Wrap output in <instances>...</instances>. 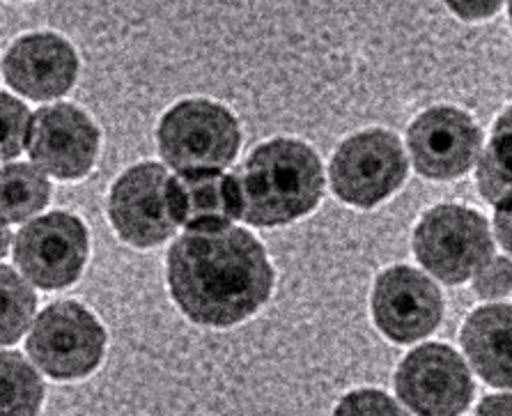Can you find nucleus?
Here are the masks:
<instances>
[{
  "label": "nucleus",
  "instance_id": "obj_1",
  "mask_svg": "<svg viewBox=\"0 0 512 416\" xmlns=\"http://www.w3.org/2000/svg\"><path fill=\"white\" fill-rule=\"evenodd\" d=\"M170 295L186 318L205 327H232L267 304L274 267L265 246L244 228L186 230L170 246Z\"/></svg>",
  "mask_w": 512,
  "mask_h": 416
},
{
  "label": "nucleus",
  "instance_id": "obj_2",
  "mask_svg": "<svg viewBox=\"0 0 512 416\" xmlns=\"http://www.w3.org/2000/svg\"><path fill=\"white\" fill-rule=\"evenodd\" d=\"M230 180L239 219L258 228L287 226L306 217L324 194L322 161L297 138H274L258 145Z\"/></svg>",
  "mask_w": 512,
  "mask_h": 416
},
{
  "label": "nucleus",
  "instance_id": "obj_3",
  "mask_svg": "<svg viewBox=\"0 0 512 416\" xmlns=\"http://www.w3.org/2000/svg\"><path fill=\"white\" fill-rule=\"evenodd\" d=\"M159 154L175 171H221L242 145V129L226 106L212 99H184L159 122Z\"/></svg>",
  "mask_w": 512,
  "mask_h": 416
},
{
  "label": "nucleus",
  "instance_id": "obj_4",
  "mask_svg": "<svg viewBox=\"0 0 512 416\" xmlns=\"http://www.w3.org/2000/svg\"><path fill=\"white\" fill-rule=\"evenodd\" d=\"M490 223L471 207L437 205L414 228V253L432 276L448 285L469 281L492 258Z\"/></svg>",
  "mask_w": 512,
  "mask_h": 416
},
{
  "label": "nucleus",
  "instance_id": "obj_5",
  "mask_svg": "<svg viewBox=\"0 0 512 416\" xmlns=\"http://www.w3.org/2000/svg\"><path fill=\"white\" fill-rule=\"evenodd\" d=\"M402 141L386 129H366L340 143L331 159V187L343 203L375 207L393 196L407 177Z\"/></svg>",
  "mask_w": 512,
  "mask_h": 416
},
{
  "label": "nucleus",
  "instance_id": "obj_6",
  "mask_svg": "<svg viewBox=\"0 0 512 416\" xmlns=\"http://www.w3.org/2000/svg\"><path fill=\"white\" fill-rule=\"evenodd\" d=\"M26 348L49 377L79 380L102 364L106 331L83 304L56 302L35 320Z\"/></svg>",
  "mask_w": 512,
  "mask_h": 416
},
{
  "label": "nucleus",
  "instance_id": "obj_7",
  "mask_svg": "<svg viewBox=\"0 0 512 416\" xmlns=\"http://www.w3.org/2000/svg\"><path fill=\"white\" fill-rule=\"evenodd\" d=\"M395 394L416 416H460L471 405L473 380L453 348L425 343L402 359Z\"/></svg>",
  "mask_w": 512,
  "mask_h": 416
},
{
  "label": "nucleus",
  "instance_id": "obj_8",
  "mask_svg": "<svg viewBox=\"0 0 512 416\" xmlns=\"http://www.w3.org/2000/svg\"><path fill=\"white\" fill-rule=\"evenodd\" d=\"M14 263L37 288H67L88 263V228L67 212L35 219L17 235Z\"/></svg>",
  "mask_w": 512,
  "mask_h": 416
},
{
  "label": "nucleus",
  "instance_id": "obj_9",
  "mask_svg": "<svg viewBox=\"0 0 512 416\" xmlns=\"http://www.w3.org/2000/svg\"><path fill=\"white\" fill-rule=\"evenodd\" d=\"M407 145L416 171L428 180H455L480 157L483 132L467 111L432 106L411 122Z\"/></svg>",
  "mask_w": 512,
  "mask_h": 416
},
{
  "label": "nucleus",
  "instance_id": "obj_10",
  "mask_svg": "<svg viewBox=\"0 0 512 416\" xmlns=\"http://www.w3.org/2000/svg\"><path fill=\"white\" fill-rule=\"evenodd\" d=\"M108 219L120 240L138 249L166 242L177 228L168 205L166 168L147 161L124 171L108 196Z\"/></svg>",
  "mask_w": 512,
  "mask_h": 416
},
{
  "label": "nucleus",
  "instance_id": "obj_11",
  "mask_svg": "<svg viewBox=\"0 0 512 416\" xmlns=\"http://www.w3.org/2000/svg\"><path fill=\"white\" fill-rule=\"evenodd\" d=\"M26 145L37 171L58 180H81L95 166L99 129L72 104L44 106L30 118Z\"/></svg>",
  "mask_w": 512,
  "mask_h": 416
},
{
  "label": "nucleus",
  "instance_id": "obj_12",
  "mask_svg": "<svg viewBox=\"0 0 512 416\" xmlns=\"http://www.w3.org/2000/svg\"><path fill=\"white\" fill-rule=\"evenodd\" d=\"M372 318L393 343H416L439 327L444 318V297L423 272L395 265L377 276Z\"/></svg>",
  "mask_w": 512,
  "mask_h": 416
},
{
  "label": "nucleus",
  "instance_id": "obj_13",
  "mask_svg": "<svg viewBox=\"0 0 512 416\" xmlns=\"http://www.w3.org/2000/svg\"><path fill=\"white\" fill-rule=\"evenodd\" d=\"M7 86L35 102L58 99L74 86L79 58L72 44L53 33H33L14 42L5 53Z\"/></svg>",
  "mask_w": 512,
  "mask_h": 416
},
{
  "label": "nucleus",
  "instance_id": "obj_14",
  "mask_svg": "<svg viewBox=\"0 0 512 416\" xmlns=\"http://www.w3.org/2000/svg\"><path fill=\"white\" fill-rule=\"evenodd\" d=\"M168 205L177 226L186 230L226 228L239 219L232 180L221 171L168 175Z\"/></svg>",
  "mask_w": 512,
  "mask_h": 416
},
{
  "label": "nucleus",
  "instance_id": "obj_15",
  "mask_svg": "<svg viewBox=\"0 0 512 416\" xmlns=\"http://www.w3.org/2000/svg\"><path fill=\"white\" fill-rule=\"evenodd\" d=\"M510 325L512 311L508 304L480 306L467 318L462 329V345L476 373L496 389H510Z\"/></svg>",
  "mask_w": 512,
  "mask_h": 416
},
{
  "label": "nucleus",
  "instance_id": "obj_16",
  "mask_svg": "<svg viewBox=\"0 0 512 416\" xmlns=\"http://www.w3.org/2000/svg\"><path fill=\"white\" fill-rule=\"evenodd\" d=\"M51 184L33 164L0 168V223H21L49 205Z\"/></svg>",
  "mask_w": 512,
  "mask_h": 416
},
{
  "label": "nucleus",
  "instance_id": "obj_17",
  "mask_svg": "<svg viewBox=\"0 0 512 416\" xmlns=\"http://www.w3.org/2000/svg\"><path fill=\"white\" fill-rule=\"evenodd\" d=\"M44 382L17 352H0V416H37Z\"/></svg>",
  "mask_w": 512,
  "mask_h": 416
},
{
  "label": "nucleus",
  "instance_id": "obj_18",
  "mask_svg": "<svg viewBox=\"0 0 512 416\" xmlns=\"http://www.w3.org/2000/svg\"><path fill=\"white\" fill-rule=\"evenodd\" d=\"M510 157H512V134H510V111L496 120L490 145L478 166V189L487 203L499 205L501 200L512 196L510 180Z\"/></svg>",
  "mask_w": 512,
  "mask_h": 416
},
{
  "label": "nucleus",
  "instance_id": "obj_19",
  "mask_svg": "<svg viewBox=\"0 0 512 416\" xmlns=\"http://www.w3.org/2000/svg\"><path fill=\"white\" fill-rule=\"evenodd\" d=\"M37 297L12 267L0 265V345H12L33 322Z\"/></svg>",
  "mask_w": 512,
  "mask_h": 416
},
{
  "label": "nucleus",
  "instance_id": "obj_20",
  "mask_svg": "<svg viewBox=\"0 0 512 416\" xmlns=\"http://www.w3.org/2000/svg\"><path fill=\"white\" fill-rule=\"evenodd\" d=\"M30 111L17 97L0 92V161L14 159L26 148Z\"/></svg>",
  "mask_w": 512,
  "mask_h": 416
},
{
  "label": "nucleus",
  "instance_id": "obj_21",
  "mask_svg": "<svg viewBox=\"0 0 512 416\" xmlns=\"http://www.w3.org/2000/svg\"><path fill=\"white\" fill-rule=\"evenodd\" d=\"M333 416H407L389 394L379 389H359L340 400Z\"/></svg>",
  "mask_w": 512,
  "mask_h": 416
},
{
  "label": "nucleus",
  "instance_id": "obj_22",
  "mask_svg": "<svg viewBox=\"0 0 512 416\" xmlns=\"http://www.w3.org/2000/svg\"><path fill=\"white\" fill-rule=\"evenodd\" d=\"M473 292L483 299H501L510 295V260L490 258L476 272Z\"/></svg>",
  "mask_w": 512,
  "mask_h": 416
},
{
  "label": "nucleus",
  "instance_id": "obj_23",
  "mask_svg": "<svg viewBox=\"0 0 512 416\" xmlns=\"http://www.w3.org/2000/svg\"><path fill=\"white\" fill-rule=\"evenodd\" d=\"M510 200L512 198H506L496 205V217H494L496 235H499V240L506 251H510Z\"/></svg>",
  "mask_w": 512,
  "mask_h": 416
},
{
  "label": "nucleus",
  "instance_id": "obj_24",
  "mask_svg": "<svg viewBox=\"0 0 512 416\" xmlns=\"http://www.w3.org/2000/svg\"><path fill=\"white\" fill-rule=\"evenodd\" d=\"M510 407V394L487 396L483 403H480L476 416H510Z\"/></svg>",
  "mask_w": 512,
  "mask_h": 416
},
{
  "label": "nucleus",
  "instance_id": "obj_25",
  "mask_svg": "<svg viewBox=\"0 0 512 416\" xmlns=\"http://www.w3.org/2000/svg\"><path fill=\"white\" fill-rule=\"evenodd\" d=\"M453 10H460L462 19H480V17H492V14L499 10V5L492 3V5H451Z\"/></svg>",
  "mask_w": 512,
  "mask_h": 416
},
{
  "label": "nucleus",
  "instance_id": "obj_26",
  "mask_svg": "<svg viewBox=\"0 0 512 416\" xmlns=\"http://www.w3.org/2000/svg\"><path fill=\"white\" fill-rule=\"evenodd\" d=\"M10 242H12L10 230H7L3 223H0V258H3L5 253H7V249H10Z\"/></svg>",
  "mask_w": 512,
  "mask_h": 416
}]
</instances>
